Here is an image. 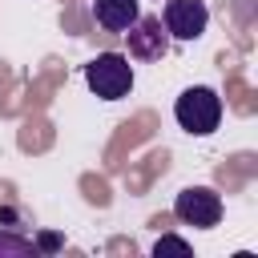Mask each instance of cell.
<instances>
[{"instance_id": "obj_6", "label": "cell", "mask_w": 258, "mask_h": 258, "mask_svg": "<svg viewBox=\"0 0 258 258\" xmlns=\"http://www.w3.org/2000/svg\"><path fill=\"white\" fill-rule=\"evenodd\" d=\"M141 16V0H93V20L105 32H125Z\"/></svg>"}, {"instance_id": "obj_1", "label": "cell", "mask_w": 258, "mask_h": 258, "mask_svg": "<svg viewBox=\"0 0 258 258\" xmlns=\"http://www.w3.org/2000/svg\"><path fill=\"white\" fill-rule=\"evenodd\" d=\"M173 117L189 137H210L222 125V97L210 85H189L173 101Z\"/></svg>"}, {"instance_id": "obj_4", "label": "cell", "mask_w": 258, "mask_h": 258, "mask_svg": "<svg viewBox=\"0 0 258 258\" xmlns=\"http://www.w3.org/2000/svg\"><path fill=\"white\" fill-rule=\"evenodd\" d=\"M173 218L194 226V230H210V226L222 222V198L210 185H185L173 198Z\"/></svg>"}, {"instance_id": "obj_5", "label": "cell", "mask_w": 258, "mask_h": 258, "mask_svg": "<svg viewBox=\"0 0 258 258\" xmlns=\"http://www.w3.org/2000/svg\"><path fill=\"white\" fill-rule=\"evenodd\" d=\"M161 24H165L169 40H198L210 24V8H206V0H165Z\"/></svg>"}, {"instance_id": "obj_9", "label": "cell", "mask_w": 258, "mask_h": 258, "mask_svg": "<svg viewBox=\"0 0 258 258\" xmlns=\"http://www.w3.org/2000/svg\"><path fill=\"white\" fill-rule=\"evenodd\" d=\"M40 246H44V250H56V246H60V238H56V234H44V238H40Z\"/></svg>"}, {"instance_id": "obj_8", "label": "cell", "mask_w": 258, "mask_h": 258, "mask_svg": "<svg viewBox=\"0 0 258 258\" xmlns=\"http://www.w3.org/2000/svg\"><path fill=\"white\" fill-rule=\"evenodd\" d=\"M153 254H157V258H165V254H177V258H189L194 250H189V242H185V238H177V234H161V238L153 242Z\"/></svg>"}, {"instance_id": "obj_7", "label": "cell", "mask_w": 258, "mask_h": 258, "mask_svg": "<svg viewBox=\"0 0 258 258\" xmlns=\"http://www.w3.org/2000/svg\"><path fill=\"white\" fill-rule=\"evenodd\" d=\"M0 254L4 258H28V254H36V246L28 242V238H20V234H0Z\"/></svg>"}, {"instance_id": "obj_2", "label": "cell", "mask_w": 258, "mask_h": 258, "mask_svg": "<svg viewBox=\"0 0 258 258\" xmlns=\"http://www.w3.org/2000/svg\"><path fill=\"white\" fill-rule=\"evenodd\" d=\"M85 85L101 101H121L133 93V64L125 52H97L85 64Z\"/></svg>"}, {"instance_id": "obj_3", "label": "cell", "mask_w": 258, "mask_h": 258, "mask_svg": "<svg viewBox=\"0 0 258 258\" xmlns=\"http://www.w3.org/2000/svg\"><path fill=\"white\" fill-rule=\"evenodd\" d=\"M121 36H125V44H129V60L153 64V60H161V56L169 52V32H165L161 16H145V12H141Z\"/></svg>"}]
</instances>
